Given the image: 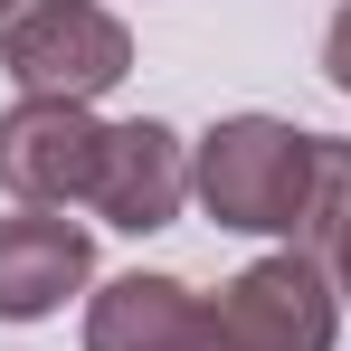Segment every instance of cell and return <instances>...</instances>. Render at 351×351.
Returning a JSON list of instances; mask_svg holds the SVG:
<instances>
[{
    "label": "cell",
    "instance_id": "1",
    "mask_svg": "<svg viewBox=\"0 0 351 351\" xmlns=\"http://www.w3.org/2000/svg\"><path fill=\"white\" fill-rule=\"evenodd\" d=\"M304 152H313V133L285 114H219L190 143V199L237 237H294Z\"/></svg>",
    "mask_w": 351,
    "mask_h": 351
},
{
    "label": "cell",
    "instance_id": "2",
    "mask_svg": "<svg viewBox=\"0 0 351 351\" xmlns=\"http://www.w3.org/2000/svg\"><path fill=\"white\" fill-rule=\"evenodd\" d=\"M209 332H219V351H332L342 342V285L323 256L276 247L209 294Z\"/></svg>",
    "mask_w": 351,
    "mask_h": 351
},
{
    "label": "cell",
    "instance_id": "3",
    "mask_svg": "<svg viewBox=\"0 0 351 351\" xmlns=\"http://www.w3.org/2000/svg\"><path fill=\"white\" fill-rule=\"evenodd\" d=\"M0 76L19 95H58V105H95L133 76V29L105 0H38L10 38H0Z\"/></svg>",
    "mask_w": 351,
    "mask_h": 351
},
{
    "label": "cell",
    "instance_id": "4",
    "mask_svg": "<svg viewBox=\"0 0 351 351\" xmlns=\"http://www.w3.org/2000/svg\"><path fill=\"white\" fill-rule=\"evenodd\" d=\"M105 162V114L58 105V95H19L0 114V190L10 209H86Z\"/></svg>",
    "mask_w": 351,
    "mask_h": 351
},
{
    "label": "cell",
    "instance_id": "5",
    "mask_svg": "<svg viewBox=\"0 0 351 351\" xmlns=\"http://www.w3.org/2000/svg\"><path fill=\"white\" fill-rule=\"evenodd\" d=\"M105 228L123 237H152L190 209V143H180L162 114H133L105 123V162H95V199H86Z\"/></svg>",
    "mask_w": 351,
    "mask_h": 351
},
{
    "label": "cell",
    "instance_id": "6",
    "mask_svg": "<svg viewBox=\"0 0 351 351\" xmlns=\"http://www.w3.org/2000/svg\"><path fill=\"white\" fill-rule=\"evenodd\" d=\"M86 285H95V237L66 209H10L0 219V323H48Z\"/></svg>",
    "mask_w": 351,
    "mask_h": 351
},
{
    "label": "cell",
    "instance_id": "7",
    "mask_svg": "<svg viewBox=\"0 0 351 351\" xmlns=\"http://www.w3.org/2000/svg\"><path fill=\"white\" fill-rule=\"evenodd\" d=\"M86 351H219L209 332V294H190L180 276H114L86 304Z\"/></svg>",
    "mask_w": 351,
    "mask_h": 351
},
{
    "label": "cell",
    "instance_id": "8",
    "mask_svg": "<svg viewBox=\"0 0 351 351\" xmlns=\"http://www.w3.org/2000/svg\"><path fill=\"white\" fill-rule=\"evenodd\" d=\"M351 237V143L342 133H313V152H304V199H294V237L285 247H304V256H342Z\"/></svg>",
    "mask_w": 351,
    "mask_h": 351
},
{
    "label": "cell",
    "instance_id": "9",
    "mask_svg": "<svg viewBox=\"0 0 351 351\" xmlns=\"http://www.w3.org/2000/svg\"><path fill=\"white\" fill-rule=\"evenodd\" d=\"M323 76H332V86L351 95V0L332 10V29H323Z\"/></svg>",
    "mask_w": 351,
    "mask_h": 351
},
{
    "label": "cell",
    "instance_id": "10",
    "mask_svg": "<svg viewBox=\"0 0 351 351\" xmlns=\"http://www.w3.org/2000/svg\"><path fill=\"white\" fill-rule=\"evenodd\" d=\"M332 285H342V313H351V237H342V256H332Z\"/></svg>",
    "mask_w": 351,
    "mask_h": 351
},
{
    "label": "cell",
    "instance_id": "11",
    "mask_svg": "<svg viewBox=\"0 0 351 351\" xmlns=\"http://www.w3.org/2000/svg\"><path fill=\"white\" fill-rule=\"evenodd\" d=\"M29 10H38V0H0V38H10V29H19Z\"/></svg>",
    "mask_w": 351,
    "mask_h": 351
}]
</instances>
